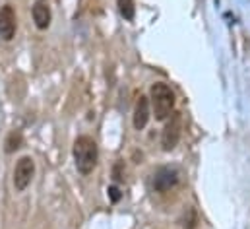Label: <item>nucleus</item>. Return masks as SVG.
I'll list each match as a JSON object with an SVG mask.
<instances>
[{
	"label": "nucleus",
	"mask_w": 250,
	"mask_h": 229,
	"mask_svg": "<svg viewBox=\"0 0 250 229\" xmlns=\"http://www.w3.org/2000/svg\"><path fill=\"white\" fill-rule=\"evenodd\" d=\"M74 163L76 169L82 175H91L93 169L97 167V160H99V150H97V142L87 136L82 134L76 138L74 142Z\"/></svg>",
	"instance_id": "nucleus-1"
},
{
	"label": "nucleus",
	"mask_w": 250,
	"mask_h": 229,
	"mask_svg": "<svg viewBox=\"0 0 250 229\" xmlns=\"http://www.w3.org/2000/svg\"><path fill=\"white\" fill-rule=\"evenodd\" d=\"M149 105L153 109L155 120H167L175 111V93L167 84H153L149 90Z\"/></svg>",
	"instance_id": "nucleus-2"
},
{
	"label": "nucleus",
	"mask_w": 250,
	"mask_h": 229,
	"mask_svg": "<svg viewBox=\"0 0 250 229\" xmlns=\"http://www.w3.org/2000/svg\"><path fill=\"white\" fill-rule=\"evenodd\" d=\"M183 136V114L181 113H171L169 116V122L165 124L163 128V134H161V146L165 152H171L177 148L179 140Z\"/></svg>",
	"instance_id": "nucleus-3"
},
{
	"label": "nucleus",
	"mask_w": 250,
	"mask_h": 229,
	"mask_svg": "<svg viewBox=\"0 0 250 229\" xmlns=\"http://www.w3.org/2000/svg\"><path fill=\"white\" fill-rule=\"evenodd\" d=\"M33 175H35V161L29 156L20 158L16 167H14V188H16V192H23L31 184Z\"/></svg>",
	"instance_id": "nucleus-4"
},
{
	"label": "nucleus",
	"mask_w": 250,
	"mask_h": 229,
	"mask_svg": "<svg viewBox=\"0 0 250 229\" xmlns=\"http://www.w3.org/2000/svg\"><path fill=\"white\" fill-rule=\"evenodd\" d=\"M179 179H181V171H179L177 167L165 165V167H159L157 171L153 173L151 186H153V190H157V192H167V190H171L173 186H177Z\"/></svg>",
	"instance_id": "nucleus-5"
},
{
	"label": "nucleus",
	"mask_w": 250,
	"mask_h": 229,
	"mask_svg": "<svg viewBox=\"0 0 250 229\" xmlns=\"http://www.w3.org/2000/svg\"><path fill=\"white\" fill-rule=\"evenodd\" d=\"M18 29V20H16V10L12 4H4L0 8V39L2 41H12Z\"/></svg>",
	"instance_id": "nucleus-6"
},
{
	"label": "nucleus",
	"mask_w": 250,
	"mask_h": 229,
	"mask_svg": "<svg viewBox=\"0 0 250 229\" xmlns=\"http://www.w3.org/2000/svg\"><path fill=\"white\" fill-rule=\"evenodd\" d=\"M31 16H33V22L37 25V29H49L51 25V20H53V14H51V6L47 0H35L33 8H31Z\"/></svg>",
	"instance_id": "nucleus-7"
},
{
	"label": "nucleus",
	"mask_w": 250,
	"mask_h": 229,
	"mask_svg": "<svg viewBox=\"0 0 250 229\" xmlns=\"http://www.w3.org/2000/svg\"><path fill=\"white\" fill-rule=\"evenodd\" d=\"M149 116H151L149 97L140 95V99L136 101V107H134V128L136 130H144L147 126V122H149Z\"/></svg>",
	"instance_id": "nucleus-8"
},
{
	"label": "nucleus",
	"mask_w": 250,
	"mask_h": 229,
	"mask_svg": "<svg viewBox=\"0 0 250 229\" xmlns=\"http://www.w3.org/2000/svg\"><path fill=\"white\" fill-rule=\"evenodd\" d=\"M23 144V134L20 130H12L8 136H6V142H4V152L6 154H14L16 150H20Z\"/></svg>",
	"instance_id": "nucleus-9"
},
{
	"label": "nucleus",
	"mask_w": 250,
	"mask_h": 229,
	"mask_svg": "<svg viewBox=\"0 0 250 229\" xmlns=\"http://www.w3.org/2000/svg\"><path fill=\"white\" fill-rule=\"evenodd\" d=\"M117 6H119V12H121V16L125 18L126 22L134 20V16H136L134 0H117Z\"/></svg>",
	"instance_id": "nucleus-10"
},
{
	"label": "nucleus",
	"mask_w": 250,
	"mask_h": 229,
	"mask_svg": "<svg viewBox=\"0 0 250 229\" xmlns=\"http://www.w3.org/2000/svg\"><path fill=\"white\" fill-rule=\"evenodd\" d=\"M181 224H183V228L185 229L196 228V224H198V216H196V212H194L192 208H188L187 210V214H185V218L181 220Z\"/></svg>",
	"instance_id": "nucleus-11"
},
{
	"label": "nucleus",
	"mask_w": 250,
	"mask_h": 229,
	"mask_svg": "<svg viewBox=\"0 0 250 229\" xmlns=\"http://www.w3.org/2000/svg\"><path fill=\"white\" fill-rule=\"evenodd\" d=\"M113 179H115V183H121L125 179V167H123L121 161L115 163V167H113Z\"/></svg>",
	"instance_id": "nucleus-12"
},
{
	"label": "nucleus",
	"mask_w": 250,
	"mask_h": 229,
	"mask_svg": "<svg viewBox=\"0 0 250 229\" xmlns=\"http://www.w3.org/2000/svg\"><path fill=\"white\" fill-rule=\"evenodd\" d=\"M109 196H111L113 202H119L121 200V190L117 186H109Z\"/></svg>",
	"instance_id": "nucleus-13"
}]
</instances>
